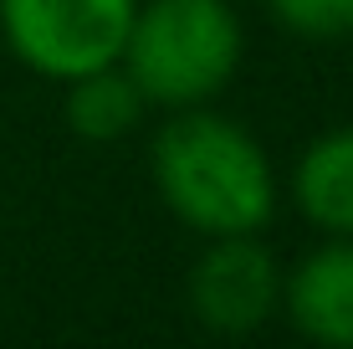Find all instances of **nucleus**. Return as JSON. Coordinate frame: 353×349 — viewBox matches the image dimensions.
<instances>
[{
    "instance_id": "1",
    "label": "nucleus",
    "mask_w": 353,
    "mask_h": 349,
    "mask_svg": "<svg viewBox=\"0 0 353 349\" xmlns=\"http://www.w3.org/2000/svg\"><path fill=\"white\" fill-rule=\"evenodd\" d=\"M149 170L159 200L200 236L261 232L276 211V175L266 149L236 118L200 103L174 108V118L154 134Z\"/></svg>"
},
{
    "instance_id": "2",
    "label": "nucleus",
    "mask_w": 353,
    "mask_h": 349,
    "mask_svg": "<svg viewBox=\"0 0 353 349\" xmlns=\"http://www.w3.org/2000/svg\"><path fill=\"white\" fill-rule=\"evenodd\" d=\"M118 62L143 103L169 113L210 103L241 67V21L225 0H149L133 10Z\"/></svg>"
},
{
    "instance_id": "3",
    "label": "nucleus",
    "mask_w": 353,
    "mask_h": 349,
    "mask_svg": "<svg viewBox=\"0 0 353 349\" xmlns=\"http://www.w3.org/2000/svg\"><path fill=\"white\" fill-rule=\"evenodd\" d=\"M139 0H0V31L36 77L72 82L123 57Z\"/></svg>"
},
{
    "instance_id": "4",
    "label": "nucleus",
    "mask_w": 353,
    "mask_h": 349,
    "mask_svg": "<svg viewBox=\"0 0 353 349\" xmlns=\"http://www.w3.org/2000/svg\"><path fill=\"white\" fill-rule=\"evenodd\" d=\"M282 303V267L256 232L210 236L190 272V308L215 334H251Z\"/></svg>"
},
{
    "instance_id": "5",
    "label": "nucleus",
    "mask_w": 353,
    "mask_h": 349,
    "mask_svg": "<svg viewBox=\"0 0 353 349\" xmlns=\"http://www.w3.org/2000/svg\"><path fill=\"white\" fill-rule=\"evenodd\" d=\"M282 308L312 344L353 349V236H327L282 278Z\"/></svg>"
},
{
    "instance_id": "6",
    "label": "nucleus",
    "mask_w": 353,
    "mask_h": 349,
    "mask_svg": "<svg viewBox=\"0 0 353 349\" xmlns=\"http://www.w3.org/2000/svg\"><path fill=\"white\" fill-rule=\"evenodd\" d=\"M292 190L323 236H353V124L327 129L302 149Z\"/></svg>"
},
{
    "instance_id": "7",
    "label": "nucleus",
    "mask_w": 353,
    "mask_h": 349,
    "mask_svg": "<svg viewBox=\"0 0 353 349\" xmlns=\"http://www.w3.org/2000/svg\"><path fill=\"white\" fill-rule=\"evenodd\" d=\"M67 129L88 144H118L123 134H133L143 118V93L139 82L123 72V62L82 72L67 82Z\"/></svg>"
},
{
    "instance_id": "8",
    "label": "nucleus",
    "mask_w": 353,
    "mask_h": 349,
    "mask_svg": "<svg viewBox=\"0 0 353 349\" xmlns=\"http://www.w3.org/2000/svg\"><path fill=\"white\" fill-rule=\"evenodd\" d=\"M276 26L307 41H343L353 36V0H266Z\"/></svg>"
}]
</instances>
